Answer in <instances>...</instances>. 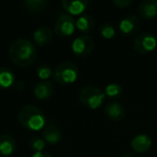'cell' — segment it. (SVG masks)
<instances>
[{
	"mask_svg": "<svg viewBox=\"0 0 157 157\" xmlns=\"http://www.w3.org/2000/svg\"><path fill=\"white\" fill-rule=\"evenodd\" d=\"M54 80L60 85L73 84L78 80V68L71 61H63L54 69Z\"/></svg>",
	"mask_w": 157,
	"mask_h": 157,
	"instance_id": "cell-4",
	"label": "cell"
},
{
	"mask_svg": "<svg viewBox=\"0 0 157 157\" xmlns=\"http://www.w3.org/2000/svg\"><path fill=\"white\" fill-rule=\"evenodd\" d=\"M53 73L54 72L48 65H41L37 68V75L41 81H48V78L52 76Z\"/></svg>",
	"mask_w": 157,
	"mask_h": 157,
	"instance_id": "cell-22",
	"label": "cell"
},
{
	"mask_svg": "<svg viewBox=\"0 0 157 157\" xmlns=\"http://www.w3.org/2000/svg\"><path fill=\"white\" fill-rule=\"evenodd\" d=\"M13 87L16 92H23V90H25V83L22 81V80H16Z\"/></svg>",
	"mask_w": 157,
	"mask_h": 157,
	"instance_id": "cell-25",
	"label": "cell"
},
{
	"mask_svg": "<svg viewBox=\"0 0 157 157\" xmlns=\"http://www.w3.org/2000/svg\"><path fill=\"white\" fill-rule=\"evenodd\" d=\"M76 30V21L68 14H61L56 20L54 31L58 37L67 38L72 36Z\"/></svg>",
	"mask_w": 157,
	"mask_h": 157,
	"instance_id": "cell-7",
	"label": "cell"
},
{
	"mask_svg": "<svg viewBox=\"0 0 157 157\" xmlns=\"http://www.w3.org/2000/svg\"><path fill=\"white\" fill-rule=\"evenodd\" d=\"M121 157H139V156L137 154H135V153H125Z\"/></svg>",
	"mask_w": 157,
	"mask_h": 157,
	"instance_id": "cell-27",
	"label": "cell"
},
{
	"mask_svg": "<svg viewBox=\"0 0 157 157\" xmlns=\"http://www.w3.org/2000/svg\"><path fill=\"white\" fill-rule=\"evenodd\" d=\"M53 94H54V85L50 81H41L36 84L33 87V95L40 100L51 98Z\"/></svg>",
	"mask_w": 157,
	"mask_h": 157,
	"instance_id": "cell-15",
	"label": "cell"
},
{
	"mask_svg": "<svg viewBox=\"0 0 157 157\" xmlns=\"http://www.w3.org/2000/svg\"><path fill=\"white\" fill-rule=\"evenodd\" d=\"M42 139L48 144H58L63 140V131L58 126L50 124L42 130Z\"/></svg>",
	"mask_w": 157,
	"mask_h": 157,
	"instance_id": "cell-13",
	"label": "cell"
},
{
	"mask_svg": "<svg viewBox=\"0 0 157 157\" xmlns=\"http://www.w3.org/2000/svg\"><path fill=\"white\" fill-rule=\"evenodd\" d=\"M95 48V41L88 35H80L73 40L71 44V50L74 55L78 57H86Z\"/></svg>",
	"mask_w": 157,
	"mask_h": 157,
	"instance_id": "cell-6",
	"label": "cell"
},
{
	"mask_svg": "<svg viewBox=\"0 0 157 157\" xmlns=\"http://www.w3.org/2000/svg\"><path fill=\"white\" fill-rule=\"evenodd\" d=\"M17 143L16 140L11 135H1L0 136V155L5 157H10L16 152Z\"/></svg>",
	"mask_w": 157,
	"mask_h": 157,
	"instance_id": "cell-14",
	"label": "cell"
},
{
	"mask_svg": "<svg viewBox=\"0 0 157 157\" xmlns=\"http://www.w3.org/2000/svg\"><path fill=\"white\" fill-rule=\"evenodd\" d=\"M29 145L36 152H42L45 147V141L38 136H33L29 140Z\"/></svg>",
	"mask_w": 157,
	"mask_h": 157,
	"instance_id": "cell-23",
	"label": "cell"
},
{
	"mask_svg": "<svg viewBox=\"0 0 157 157\" xmlns=\"http://www.w3.org/2000/svg\"><path fill=\"white\" fill-rule=\"evenodd\" d=\"M99 31H100L101 37L107 40L113 39L116 35L115 27H114L113 24H111V23H105V24H102L100 26V28H99Z\"/></svg>",
	"mask_w": 157,
	"mask_h": 157,
	"instance_id": "cell-21",
	"label": "cell"
},
{
	"mask_svg": "<svg viewBox=\"0 0 157 157\" xmlns=\"http://www.w3.org/2000/svg\"><path fill=\"white\" fill-rule=\"evenodd\" d=\"M17 118L25 129L31 131L41 130L45 127V116L40 108L33 105H26L18 111Z\"/></svg>",
	"mask_w": 157,
	"mask_h": 157,
	"instance_id": "cell-2",
	"label": "cell"
},
{
	"mask_svg": "<svg viewBox=\"0 0 157 157\" xmlns=\"http://www.w3.org/2000/svg\"><path fill=\"white\" fill-rule=\"evenodd\" d=\"M112 3L120 9H125V8L132 5V0H113Z\"/></svg>",
	"mask_w": 157,
	"mask_h": 157,
	"instance_id": "cell-24",
	"label": "cell"
},
{
	"mask_svg": "<svg viewBox=\"0 0 157 157\" xmlns=\"http://www.w3.org/2000/svg\"><path fill=\"white\" fill-rule=\"evenodd\" d=\"M33 41L37 45L45 46L50 44L53 40V33L50 27L48 26H40L33 31Z\"/></svg>",
	"mask_w": 157,
	"mask_h": 157,
	"instance_id": "cell-16",
	"label": "cell"
},
{
	"mask_svg": "<svg viewBox=\"0 0 157 157\" xmlns=\"http://www.w3.org/2000/svg\"><path fill=\"white\" fill-rule=\"evenodd\" d=\"M31 157H53V155L50 154V153H48V152H43V151H42V152L33 153Z\"/></svg>",
	"mask_w": 157,
	"mask_h": 157,
	"instance_id": "cell-26",
	"label": "cell"
},
{
	"mask_svg": "<svg viewBox=\"0 0 157 157\" xmlns=\"http://www.w3.org/2000/svg\"><path fill=\"white\" fill-rule=\"evenodd\" d=\"M88 5H90V2L87 0H75V1L63 0L61 1V8L70 16L83 15V13L88 8Z\"/></svg>",
	"mask_w": 157,
	"mask_h": 157,
	"instance_id": "cell-9",
	"label": "cell"
},
{
	"mask_svg": "<svg viewBox=\"0 0 157 157\" xmlns=\"http://www.w3.org/2000/svg\"><path fill=\"white\" fill-rule=\"evenodd\" d=\"M95 26V21L90 15L83 14L76 20V29L81 31L82 33H88L93 30Z\"/></svg>",
	"mask_w": 157,
	"mask_h": 157,
	"instance_id": "cell-18",
	"label": "cell"
},
{
	"mask_svg": "<svg viewBox=\"0 0 157 157\" xmlns=\"http://www.w3.org/2000/svg\"><path fill=\"white\" fill-rule=\"evenodd\" d=\"M120 33L123 37H132L139 31L140 29V20L137 15H128L121 20L120 25Z\"/></svg>",
	"mask_w": 157,
	"mask_h": 157,
	"instance_id": "cell-8",
	"label": "cell"
},
{
	"mask_svg": "<svg viewBox=\"0 0 157 157\" xmlns=\"http://www.w3.org/2000/svg\"><path fill=\"white\" fill-rule=\"evenodd\" d=\"M105 113L112 122H121L124 120L125 115H126V110L123 107L122 103L117 102V101H111L105 105Z\"/></svg>",
	"mask_w": 157,
	"mask_h": 157,
	"instance_id": "cell-10",
	"label": "cell"
},
{
	"mask_svg": "<svg viewBox=\"0 0 157 157\" xmlns=\"http://www.w3.org/2000/svg\"><path fill=\"white\" fill-rule=\"evenodd\" d=\"M157 48V39L152 33L143 31L133 40V48L139 54H150Z\"/></svg>",
	"mask_w": 157,
	"mask_h": 157,
	"instance_id": "cell-5",
	"label": "cell"
},
{
	"mask_svg": "<svg viewBox=\"0 0 157 157\" xmlns=\"http://www.w3.org/2000/svg\"><path fill=\"white\" fill-rule=\"evenodd\" d=\"M152 138L146 133H139L132 138L130 146L136 153H145L152 147Z\"/></svg>",
	"mask_w": 157,
	"mask_h": 157,
	"instance_id": "cell-12",
	"label": "cell"
},
{
	"mask_svg": "<svg viewBox=\"0 0 157 157\" xmlns=\"http://www.w3.org/2000/svg\"><path fill=\"white\" fill-rule=\"evenodd\" d=\"M38 51L31 41L25 38L13 40L9 46V58L18 67H28L37 59Z\"/></svg>",
	"mask_w": 157,
	"mask_h": 157,
	"instance_id": "cell-1",
	"label": "cell"
},
{
	"mask_svg": "<svg viewBox=\"0 0 157 157\" xmlns=\"http://www.w3.org/2000/svg\"><path fill=\"white\" fill-rule=\"evenodd\" d=\"M138 13L143 20H154L157 17V0H144L138 6Z\"/></svg>",
	"mask_w": 157,
	"mask_h": 157,
	"instance_id": "cell-11",
	"label": "cell"
},
{
	"mask_svg": "<svg viewBox=\"0 0 157 157\" xmlns=\"http://www.w3.org/2000/svg\"><path fill=\"white\" fill-rule=\"evenodd\" d=\"M16 78L15 74L10 68L0 67V88H9L14 85Z\"/></svg>",
	"mask_w": 157,
	"mask_h": 157,
	"instance_id": "cell-17",
	"label": "cell"
},
{
	"mask_svg": "<svg viewBox=\"0 0 157 157\" xmlns=\"http://www.w3.org/2000/svg\"><path fill=\"white\" fill-rule=\"evenodd\" d=\"M78 98L83 105L92 110H96L102 105L105 101V92L94 85H87L80 90Z\"/></svg>",
	"mask_w": 157,
	"mask_h": 157,
	"instance_id": "cell-3",
	"label": "cell"
},
{
	"mask_svg": "<svg viewBox=\"0 0 157 157\" xmlns=\"http://www.w3.org/2000/svg\"><path fill=\"white\" fill-rule=\"evenodd\" d=\"M23 3L31 13H41L48 7V1L46 0H25Z\"/></svg>",
	"mask_w": 157,
	"mask_h": 157,
	"instance_id": "cell-19",
	"label": "cell"
},
{
	"mask_svg": "<svg viewBox=\"0 0 157 157\" xmlns=\"http://www.w3.org/2000/svg\"><path fill=\"white\" fill-rule=\"evenodd\" d=\"M123 92L124 90H123L122 85L117 83L108 84L105 88V95H107L110 98H118L123 95Z\"/></svg>",
	"mask_w": 157,
	"mask_h": 157,
	"instance_id": "cell-20",
	"label": "cell"
}]
</instances>
